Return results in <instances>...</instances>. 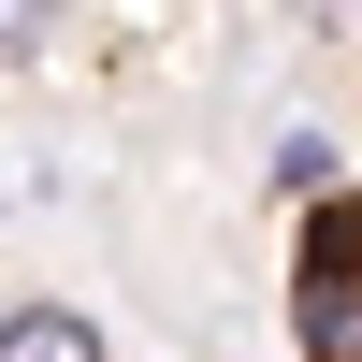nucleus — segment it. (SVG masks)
Listing matches in <instances>:
<instances>
[{"mask_svg": "<svg viewBox=\"0 0 362 362\" xmlns=\"http://www.w3.org/2000/svg\"><path fill=\"white\" fill-rule=\"evenodd\" d=\"M290 334H305V362H362V189L319 203L290 247Z\"/></svg>", "mask_w": 362, "mask_h": 362, "instance_id": "1", "label": "nucleus"}, {"mask_svg": "<svg viewBox=\"0 0 362 362\" xmlns=\"http://www.w3.org/2000/svg\"><path fill=\"white\" fill-rule=\"evenodd\" d=\"M305 15H319V29H362V0H305Z\"/></svg>", "mask_w": 362, "mask_h": 362, "instance_id": "3", "label": "nucleus"}, {"mask_svg": "<svg viewBox=\"0 0 362 362\" xmlns=\"http://www.w3.org/2000/svg\"><path fill=\"white\" fill-rule=\"evenodd\" d=\"M0 362H102V334H87L73 305H15L0 319Z\"/></svg>", "mask_w": 362, "mask_h": 362, "instance_id": "2", "label": "nucleus"}]
</instances>
